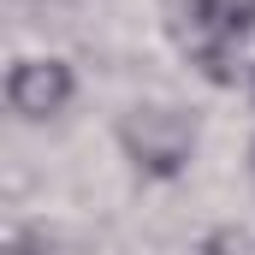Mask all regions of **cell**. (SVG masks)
I'll return each instance as SVG.
<instances>
[{
    "label": "cell",
    "mask_w": 255,
    "mask_h": 255,
    "mask_svg": "<svg viewBox=\"0 0 255 255\" xmlns=\"http://www.w3.org/2000/svg\"><path fill=\"white\" fill-rule=\"evenodd\" d=\"M6 101L24 119H54L71 101V71L60 60H24V65H12V77H6Z\"/></svg>",
    "instance_id": "cell-1"
},
{
    "label": "cell",
    "mask_w": 255,
    "mask_h": 255,
    "mask_svg": "<svg viewBox=\"0 0 255 255\" xmlns=\"http://www.w3.org/2000/svg\"><path fill=\"white\" fill-rule=\"evenodd\" d=\"M190 30L202 36V48L244 42L255 30V0H190Z\"/></svg>",
    "instance_id": "cell-2"
},
{
    "label": "cell",
    "mask_w": 255,
    "mask_h": 255,
    "mask_svg": "<svg viewBox=\"0 0 255 255\" xmlns=\"http://www.w3.org/2000/svg\"><path fill=\"white\" fill-rule=\"evenodd\" d=\"M208 255H238V250H226V244H214V250H208Z\"/></svg>",
    "instance_id": "cell-3"
}]
</instances>
